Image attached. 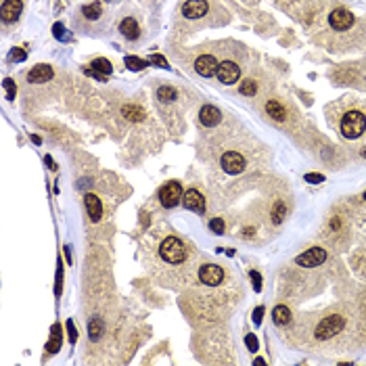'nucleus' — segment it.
Instances as JSON below:
<instances>
[{"label":"nucleus","instance_id":"nucleus-1","mask_svg":"<svg viewBox=\"0 0 366 366\" xmlns=\"http://www.w3.org/2000/svg\"><path fill=\"white\" fill-rule=\"evenodd\" d=\"M366 130V117L360 111H350L341 119V134L345 138H358Z\"/></svg>","mask_w":366,"mask_h":366},{"label":"nucleus","instance_id":"nucleus-2","mask_svg":"<svg viewBox=\"0 0 366 366\" xmlns=\"http://www.w3.org/2000/svg\"><path fill=\"white\" fill-rule=\"evenodd\" d=\"M159 253H161V257L166 261H170V264H180V261H185V257H187V247H185V243H182L180 239L168 237L161 243Z\"/></svg>","mask_w":366,"mask_h":366},{"label":"nucleus","instance_id":"nucleus-3","mask_svg":"<svg viewBox=\"0 0 366 366\" xmlns=\"http://www.w3.org/2000/svg\"><path fill=\"white\" fill-rule=\"evenodd\" d=\"M345 327V320L343 316H339V314H333V316H327L322 318V322L316 327V339L320 341H327V339H333L335 335H339Z\"/></svg>","mask_w":366,"mask_h":366},{"label":"nucleus","instance_id":"nucleus-4","mask_svg":"<svg viewBox=\"0 0 366 366\" xmlns=\"http://www.w3.org/2000/svg\"><path fill=\"white\" fill-rule=\"evenodd\" d=\"M324 261H327V251L322 247H312L295 257V264L301 268H316V266L324 264Z\"/></svg>","mask_w":366,"mask_h":366},{"label":"nucleus","instance_id":"nucleus-5","mask_svg":"<svg viewBox=\"0 0 366 366\" xmlns=\"http://www.w3.org/2000/svg\"><path fill=\"white\" fill-rule=\"evenodd\" d=\"M182 199V187H180V182L176 180H170L166 182V185L159 189V201L164 207H174L178 205Z\"/></svg>","mask_w":366,"mask_h":366},{"label":"nucleus","instance_id":"nucleus-6","mask_svg":"<svg viewBox=\"0 0 366 366\" xmlns=\"http://www.w3.org/2000/svg\"><path fill=\"white\" fill-rule=\"evenodd\" d=\"M199 280H201L203 284H207V287L220 284V282L224 280V270H222V266H218V264H205V266H201V270H199Z\"/></svg>","mask_w":366,"mask_h":366},{"label":"nucleus","instance_id":"nucleus-7","mask_svg":"<svg viewBox=\"0 0 366 366\" xmlns=\"http://www.w3.org/2000/svg\"><path fill=\"white\" fill-rule=\"evenodd\" d=\"M329 23H331V28L337 30V32H345L350 30L352 25H354V15L348 11V9H335L329 17Z\"/></svg>","mask_w":366,"mask_h":366},{"label":"nucleus","instance_id":"nucleus-8","mask_svg":"<svg viewBox=\"0 0 366 366\" xmlns=\"http://www.w3.org/2000/svg\"><path fill=\"white\" fill-rule=\"evenodd\" d=\"M222 168L226 174H241L245 170V159H243V155L237 153V151H226L222 155Z\"/></svg>","mask_w":366,"mask_h":366},{"label":"nucleus","instance_id":"nucleus-9","mask_svg":"<svg viewBox=\"0 0 366 366\" xmlns=\"http://www.w3.org/2000/svg\"><path fill=\"white\" fill-rule=\"evenodd\" d=\"M216 75H218V80L222 84H234L241 77V67L237 63H232V61H224V63H220Z\"/></svg>","mask_w":366,"mask_h":366},{"label":"nucleus","instance_id":"nucleus-10","mask_svg":"<svg viewBox=\"0 0 366 366\" xmlns=\"http://www.w3.org/2000/svg\"><path fill=\"white\" fill-rule=\"evenodd\" d=\"M218 67L220 63L216 61V57L212 55H201L197 61H195V71L203 77H212L214 73H218Z\"/></svg>","mask_w":366,"mask_h":366},{"label":"nucleus","instance_id":"nucleus-11","mask_svg":"<svg viewBox=\"0 0 366 366\" xmlns=\"http://www.w3.org/2000/svg\"><path fill=\"white\" fill-rule=\"evenodd\" d=\"M207 0H187L185 7H182V15L187 19H199V17H205L207 13Z\"/></svg>","mask_w":366,"mask_h":366},{"label":"nucleus","instance_id":"nucleus-12","mask_svg":"<svg viewBox=\"0 0 366 366\" xmlns=\"http://www.w3.org/2000/svg\"><path fill=\"white\" fill-rule=\"evenodd\" d=\"M182 203H185L187 209H191V212H195V214H203V212H205V199H203V195H201L199 191H195V189H191V191L185 193V199H182Z\"/></svg>","mask_w":366,"mask_h":366},{"label":"nucleus","instance_id":"nucleus-13","mask_svg":"<svg viewBox=\"0 0 366 366\" xmlns=\"http://www.w3.org/2000/svg\"><path fill=\"white\" fill-rule=\"evenodd\" d=\"M222 119V113L218 107H214V105H205V107H201L199 111V121L205 126V128H214L218 126Z\"/></svg>","mask_w":366,"mask_h":366},{"label":"nucleus","instance_id":"nucleus-14","mask_svg":"<svg viewBox=\"0 0 366 366\" xmlns=\"http://www.w3.org/2000/svg\"><path fill=\"white\" fill-rule=\"evenodd\" d=\"M23 11V3L21 0H5L3 3V9H0V13H3V21L5 23H13L19 19Z\"/></svg>","mask_w":366,"mask_h":366},{"label":"nucleus","instance_id":"nucleus-15","mask_svg":"<svg viewBox=\"0 0 366 366\" xmlns=\"http://www.w3.org/2000/svg\"><path fill=\"white\" fill-rule=\"evenodd\" d=\"M52 75H55L52 67L46 65V63H40V65L32 67V71L28 73V82H30V84H42V82H48Z\"/></svg>","mask_w":366,"mask_h":366},{"label":"nucleus","instance_id":"nucleus-16","mask_svg":"<svg viewBox=\"0 0 366 366\" xmlns=\"http://www.w3.org/2000/svg\"><path fill=\"white\" fill-rule=\"evenodd\" d=\"M119 32H121L128 40H136V38L140 36V28H138L136 19H132V17H126V19L119 23Z\"/></svg>","mask_w":366,"mask_h":366},{"label":"nucleus","instance_id":"nucleus-17","mask_svg":"<svg viewBox=\"0 0 366 366\" xmlns=\"http://www.w3.org/2000/svg\"><path fill=\"white\" fill-rule=\"evenodd\" d=\"M84 203H86V209H88L90 220H92V222H98L100 216H103V205H100L98 197H96V195H86V197H84Z\"/></svg>","mask_w":366,"mask_h":366},{"label":"nucleus","instance_id":"nucleus-18","mask_svg":"<svg viewBox=\"0 0 366 366\" xmlns=\"http://www.w3.org/2000/svg\"><path fill=\"white\" fill-rule=\"evenodd\" d=\"M272 320H274V324H278V327L289 324V322H291V310L287 308V306H276V308L272 310Z\"/></svg>","mask_w":366,"mask_h":366},{"label":"nucleus","instance_id":"nucleus-19","mask_svg":"<svg viewBox=\"0 0 366 366\" xmlns=\"http://www.w3.org/2000/svg\"><path fill=\"white\" fill-rule=\"evenodd\" d=\"M266 113H268L272 119H276V121H282L284 115H287L282 103H278V100H268V103H266Z\"/></svg>","mask_w":366,"mask_h":366},{"label":"nucleus","instance_id":"nucleus-20","mask_svg":"<svg viewBox=\"0 0 366 366\" xmlns=\"http://www.w3.org/2000/svg\"><path fill=\"white\" fill-rule=\"evenodd\" d=\"M121 113L128 121H140L145 117V111L138 107V105H126V107L121 109Z\"/></svg>","mask_w":366,"mask_h":366},{"label":"nucleus","instance_id":"nucleus-21","mask_svg":"<svg viewBox=\"0 0 366 366\" xmlns=\"http://www.w3.org/2000/svg\"><path fill=\"white\" fill-rule=\"evenodd\" d=\"M61 327L59 324H55L52 327V337H50V343L46 345V352L48 354H55V352H59V348H61Z\"/></svg>","mask_w":366,"mask_h":366},{"label":"nucleus","instance_id":"nucleus-22","mask_svg":"<svg viewBox=\"0 0 366 366\" xmlns=\"http://www.w3.org/2000/svg\"><path fill=\"white\" fill-rule=\"evenodd\" d=\"M82 13H84L86 19L96 21V19L100 17V13H103V7H100V3H92V5H86V7L82 9Z\"/></svg>","mask_w":366,"mask_h":366},{"label":"nucleus","instance_id":"nucleus-23","mask_svg":"<svg viewBox=\"0 0 366 366\" xmlns=\"http://www.w3.org/2000/svg\"><path fill=\"white\" fill-rule=\"evenodd\" d=\"M176 96H178V92L172 86H161L159 90H157V98H159L161 103H172V100H176Z\"/></svg>","mask_w":366,"mask_h":366},{"label":"nucleus","instance_id":"nucleus-24","mask_svg":"<svg viewBox=\"0 0 366 366\" xmlns=\"http://www.w3.org/2000/svg\"><path fill=\"white\" fill-rule=\"evenodd\" d=\"M124 63H126L128 69H132V71H140V69H145V67L149 65V61H143V59H138V57H126Z\"/></svg>","mask_w":366,"mask_h":366},{"label":"nucleus","instance_id":"nucleus-25","mask_svg":"<svg viewBox=\"0 0 366 366\" xmlns=\"http://www.w3.org/2000/svg\"><path fill=\"white\" fill-rule=\"evenodd\" d=\"M90 67H94L96 71H100V73H105V75H109V73L113 71V67H111V63H109L107 59H103V57H100V59H94Z\"/></svg>","mask_w":366,"mask_h":366},{"label":"nucleus","instance_id":"nucleus-26","mask_svg":"<svg viewBox=\"0 0 366 366\" xmlns=\"http://www.w3.org/2000/svg\"><path fill=\"white\" fill-rule=\"evenodd\" d=\"M284 214H287L284 203H282V201H276V203H274V209H272V222H274V224H280L282 218H284Z\"/></svg>","mask_w":366,"mask_h":366},{"label":"nucleus","instance_id":"nucleus-27","mask_svg":"<svg viewBox=\"0 0 366 366\" xmlns=\"http://www.w3.org/2000/svg\"><path fill=\"white\" fill-rule=\"evenodd\" d=\"M88 333H90L92 341H96V339L103 335V322H100L98 318H92V320H90V327H88Z\"/></svg>","mask_w":366,"mask_h":366},{"label":"nucleus","instance_id":"nucleus-28","mask_svg":"<svg viewBox=\"0 0 366 366\" xmlns=\"http://www.w3.org/2000/svg\"><path fill=\"white\" fill-rule=\"evenodd\" d=\"M257 92V84L253 82V80H245L243 84H241V94H245V96H253Z\"/></svg>","mask_w":366,"mask_h":366},{"label":"nucleus","instance_id":"nucleus-29","mask_svg":"<svg viewBox=\"0 0 366 366\" xmlns=\"http://www.w3.org/2000/svg\"><path fill=\"white\" fill-rule=\"evenodd\" d=\"M3 86H5V90H7V98H9V100H15V94H17V86H15V82L11 80V77H7V80L3 82Z\"/></svg>","mask_w":366,"mask_h":366},{"label":"nucleus","instance_id":"nucleus-30","mask_svg":"<svg viewBox=\"0 0 366 366\" xmlns=\"http://www.w3.org/2000/svg\"><path fill=\"white\" fill-rule=\"evenodd\" d=\"M25 57H28V55H25V50H23V48H13V50H11V55H9V59L15 61V63L25 61Z\"/></svg>","mask_w":366,"mask_h":366},{"label":"nucleus","instance_id":"nucleus-31","mask_svg":"<svg viewBox=\"0 0 366 366\" xmlns=\"http://www.w3.org/2000/svg\"><path fill=\"white\" fill-rule=\"evenodd\" d=\"M209 228H212L216 234H222V232H224V222H222V218H214L212 222H209Z\"/></svg>","mask_w":366,"mask_h":366},{"label":"nucleus","instance_id":"nucleus-32","mask_svg":"<svg viewBox=\"0 0 366 366\" xmlns=\"http://www.w3.org/2000/svg\"><path fill=\"white\" fill-rule=\"evenodd\" d=\"M149 63L159 65V67H170L168 61H166V57H161V55H151V57H149Z\"/></svg>","mask_w":366,"mask_h":366},{"label":"nucleus","instance_id":"nucleus-33","mask_svg":"<svg viewBox=\"0 0 366 366\" xmlns=\"http://www.w3.org/2000/svg\"><path fill=\"white\" fill-rule=\"evenodd\" d=\"M249 276H251V280H253V289H255V291H261V276H259V272L251 270Z\"/></svg>","mask_w":366,"mask_h":366},{"label":"nucleus","instance_id":"nucleus-34","mask_svg":"<svg viewBox=\"0 0 366 366\" xmlns=\"http://www.w3.org/2000/svg\"><path fill=\"white\" fill-rule=\"evenodd\" d=\"M245 343H247V348H249V352H257V339H255V335H247L245 337Z\"/></svg>","mask_w":366,"mask_h":366},{"label":"nucleus","instance_id":"nucleus-35","mask_svg":"<svg viewBox=\"0 0 366 366\" xmlns=\"http://www.w3.org/2000/svg\"><path fill=\"white\" fill-rule=\"evenodd\" d=\"M86 73H88V75H92V77H96V80H100V82H107V75L100 73V71H96V69H92V67H88V69H86Z\"/></svg>","mask_w":366,"mask_h":366},{"label":"nucleus","instance_id":"nucleus-36","mask_svg":"<svg viewBox=\"0 0 366 366\" xmlns=\"http://www.w3.org/2000/svg\"><path fill=\"white\" fill-rule=\"evenodd\" d=\"M306 182H312V185H316V182H324V176L322 174H306Z\"/></svg>","mask_w":366,"mask_h":366},{"label":"nucleus","instance_id":"nucleus-37","mask_svg":"<svg viewBox=\"0 0 366 366\" xmlns=\"http://www.w3.org/2000/svg\"><path fill=\"white\" fill-rule=\"evenodd\" d=\"M261 318H264V308L259 306V308L253 310V322H255V324H261Z\"/></svg>","mask_w":366,"mask_h":366},{"label":"nucleus","instance_id":"nucleus-38","mask_svg":"<svg viewBox=\"0 0 366 366\" xmlns=\"http://www.w3.org/2000/svg\"><path fill=\"white\" fill-rule=\"evenodd\" d=\"M52 32H55V36H57L59 40H63V38H65L63 34H67V32L63 30V25H61V23H57V25H55V28H52Z\"/></svg>","mask_w":366,"mask_h":366},{"label":"nucleus","instance_id":"nucleus-39","mask_svg":"<svg viewBox=\"0 0 366 366\" xmlns=\"http://www.w3.org/2000/svg\"><path fill=\"white\" fill-rule=\"evenodd\" d=\"M67 329H69V341H75V339H77V333H75V329H73V322H71V320L67 322Z\"/></svg>","mask_w":366,"mask_h":366},{"label":"nucleus","instance_id":"nucleus-40","mask_svg":"<svg viewBox=\"0 0 366 366\" xmlns=\"http://www.w3.org/2000/svg\"><path fill=\"white\" fill-rule=\"evenodd\" d=\"M253 364H257V366H264V364H266V360H261V358H255V360H253Z\"/></svg>","mask_w":366,"mask_h":366},{"label":"nucleus","instance_id":"nucleus-41","mask_svg":"<svg viewBox=\"0 0 366 366\" xmlns=\"http://www.w3.org/2000/svg\"><path fill=\"white\" fill-rule=\"evenodd\" d=\"M362 157H366V147H364V149H362Z\"/></svg>","mask_w":366,"mask_h":366},{"label":"nucleus","instance_id":"nucleus-42","mask_svg":"<svg viewBox=\"0 0 366 366\" xmlns=\"http://www.w3.org/2000/svg\"><path fill=\"white\" fill-rule=\"evenodd\" d=\"M362 197H364V201H366V191H364V195H362Z\"/></svg>","mask_w":366,"mask_h":366},{"label":"nucleus","instance_id":"nucleus-43","mask_svg":"<svg viewBox=\"0 0 366 366\" xmlns=\"http://www.w3.org/2000/svg\"><path fill=\"white\" fill-rule=\"evenodd\" d=\"M109 3H117V0H109Z\"/></svg>","mask_w":366,"mask_h":366}]
</instances>
